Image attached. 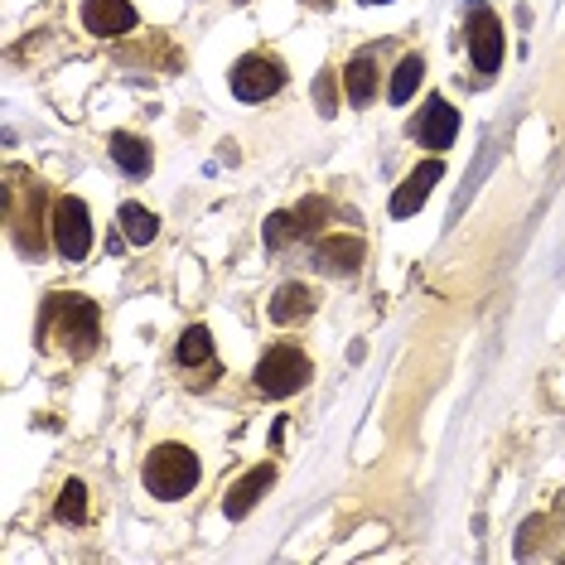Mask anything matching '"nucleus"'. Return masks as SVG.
<instances>
[{
  "label": "nucleus",
  "mask_w": 565,
  "mask_h": 565,
  "mask_svg": "<svg viewBox=\"0 0 565 565\" xmlns=\"http://www.w3.org/2000/svg\"><path fill=\"white\" fill-rule=\"evenodd\" d=\"M102 334V314L88 295H48L40 314V339H58L68 358H88Z\"/></svg>",
  "instance_id": "nucleus-1"
},
{
  "label": "nucleus",
  "mask_w": 565,
  "mask_h": 565,
  "mask_svg": "<svg viewBox=\"0 0 565 565\" xmlns=\"http://www.w3.org/2000/svg\"><path fill=\"white\" fill-rule=\"evenodd\" d=\"M5 223L10 237L24 256H40L44 252V184L30 175V169L10 165L5 169Z\"/></svg>",
  "instance_id": "nucleus-2"
},
{
  "label": "nucleus",
  "mask_w": 565,
  "mask_h": 565,
  "mask_svg": "<svg viewBox=\"0 0 565 565\" xmlns=\"http://www.w3.org/2000/svg\"><path fill=\"white\" fill-rule=\"evenodd\" d=\"M199 454H193L189 445H155L151 454H145L141 464V484L145 494L159 498V502H179L193 494V484H199Z\"/></svg>",
  "instance_id": "nucleus-3"
},
{
  "label": "nucleus",
  "mask_w": 565,
  "mask_h": 565,
  "mask_svg": "<svg viewBox=\"0 0 565 565\" xmlns=\"http://www.w3.org/2000/svg\"><path fill=\"white\" fill-rule=\"evenodd\" d=\"M314 377V363L304 358L300 348H290V343H276V348H266V358L256 363V391L272 401H286L295 397L304 383Z\"/></svg>",
  "instance_id": "nucleus-4"
},
{
  "label": "nucleus",
  "mask_w": 565,
  "mask_h": 565,
  "mask_svg": "<svg viewBox=\"0 0 565 565\" xmlns=\"http://www.w3.org/2000/svg\"><path fill=\"white\" fill-rule=\"evenodd\" d=\"M48 228H54V247H58L64 262H82V256L92 252V218H88V203H82L78 193L54 199V218H48Z\"/></svg>",
  "instance_id": "nucleus-5"
},
{
  "label": "nucleus",
  "mask_w": 565,
  "mask_h": 565,
  "mask_svg": "<svg viewBox=\"0 0 565 565\" xmlns=\"http://www.w3.org/2000/svg\"><path fill=\"white\" fill-rule=\"evenodd\" d=\"M286 88V68H280L276 54H247L232 68V97L237 102H266Z\"/></svg>",
  "instance_id": "nucleus-6"
},
{
  "label": "nucleus",
  "mask_w": 565,
  "mask_h": 565,
  "mask_svg": "<svg viewBox=\"0 0 565 565\" xmlns=\"http://www.w3.org/2000/svg\"><path fill=\"white\" fill-rule=\"evenodd\" d=\"M469 58L478 73L502 68V24L484 0H469Z\"/></svg>",
  "instance_id": "nucleus-7"
},
{
  "label": "nucleus",
  "mask_w": 565,
  "mask_h": 565,
  "mask_svg": "<svg viewBox=\"0 0 565 565\" xmlns=\"http://www.w3.org/2000/svg\"><path fill=\"white\" fill-rule=\"evenodd\" d=\"M411 136L430 145V151H445V145H454V136H459V112H454L445 97H430L421 107V117L411 121Z\"/></svg>",
  "instance_id": "nucleus-8"
},
{
  "label": "nucleus",
  "mask_w": 565,
  "mask_h": 565,
  "mask_svg": "<svg viewBox=\"0 0 565 565\" xmlns=\"http://www.w3.org/2000/svg\"><path fill=\"white\" fill-rule=\"evenodd\" d=\"M82 30L97 40H117V34L136 30V5L131 0H82Z\"/></svg>",
  "instance_id": "nucleus-9"
},
{
  "label": "nucleus",
  "mask_w": 565,
  "mask_h": 565,
  "mask_svg": "<svg viewBox=\"0 0 565 565\" xmlns=\"http://www.w3.org/2000/svg\"><path fill=\"white\" fill-rule=\"evenodd\" d=\"M445 179V165L440 159H425V165H416L407 184H401L397 193H391V218H411V213H421V203L430 199V189Z\"/></svg>",
  "instance_id": "nucleus-10"
},
{
  "label": "nucleus",
  "mask_w": 565,
  "mask_h": 565,
  "mask_svg": "<svg viewBox=\"0 0 565 565\" xmlns=\"http://www.w3.org/2000/svg\"><path fill=\"white\" fill-rule=\"evenodd\" d=\"M272 484H276V464H256V469H247V474L237 478V484L228 488L223 512H228L232 522H242V518H247V512L256 508V502L266 498V488H272Z\"/></svg>",
  "instance_id": "nucleus-11"
},
{
  "label": "nucleus",
  "mask_w": 565,
  "mask_h": 565,
  "mask_svg": "<svg viewBox=\"0 0 565 565\" xmlns=\"http://www.w3.org/2000/svg\"><path fill=\"white\" fill-rule=\"evenodd\" d=\"M314 266L324 276H339V280H348V276H358L363 272V242L358 237H324L314 247Z\"/></svg>",
  "instance_id": "nucleus-12"
},
{
  "label": "nucleus",
  "mask_w": 565,
  "mask_h": 565,
  "mask_svg": "<svg viewBox=\"0 0 565 565\" xmlns=\"http://www.w3.org/2000/svg\"><path fill=\"white\" fill-rule=\"evenodd\" d=\"M343 88H348L353 107H373V97H377V64H373V54H358L348 68H343Z\"/></svg>",
  "instance_id": "nucleus-13"
},
{
  "label": "nucleus",
  "mask_w": 565,
  "mask_h": 565,
  "mask_svg": "<svg viewBox=\"0 0 565 565\" xmlns=\"http://www.w3.org/2000/svg\"><path fill=\"white\" fill-rule=\"evenodd\" d=\"M117 223H121V237H126L131 247H151L155 232H159V218L145 203H121Z\"/></svg>",
  "instance_id": "nucleus-14"
},
{
  "label": "nucleus",
  "mask_w": 565,
  "mask_h": 565,
  "mask_svg": "<svg viewBox=\"0 0 565 565\" xmlns=\"http://www.w3.org/2000/svg\"><path fill=\"white\" fill-rule=\"evenodd\" d=\"M304 314H314V290L300 286V280L280 286L276 300H272V319H276V324H295V319H304Z\"/></svg>",
  "instance_id": "nucleus-15"
},
{
  "label": "nucleus",
  "mask_w": 565,
  "mask_h": 565,
  "mask_svg": "<svg viewBox=\"0 0 565 565\" xmlns=\"http://www.w3.org/2000/svg\"><path fill=\"white\" fill-rule=\"evenodd\" d=\"M107 151H112V159L126 169V175H145V169H151V145L141 136H131V131H112Z\"/></svg>",
  "instance_id": "nucleus-16"
},
{
  "label": "nucleus",
  "mask_w": 565,
  "mask_h": 565,
  "mask_svg": "<svg viewBox=\"0 0 565 565\" xmlns=\"http://www.w3.org/2000/svg\"><path fill=\"white\" fill-rule=\"evenodd\" d=\"M175 363L179 367H213V334L203 324L184 329L179 343H175Z\"/></svg>",
  "instance_id": "nucleus-17"
},
{
  "label": "nucleus",
  "mask_w": 565,
  "mask_h": 565,
  "mask_svg": "<svg viewBox=\"0 0 565 565\" xmlns=\"http://www.w3.org/2000/svg\"><path fill=\"white\" fill-rule=\"evenodd\" d=\"M421 78H425V58H421V54H407V58L397 64V73H391L387 97H391L397 107H401V102H411V92L421 88Z\"/></svg>",
  "instance_id": "nucleus-18"
},
{
  "label": "nucleus",
  "mask_w": 565,
  "mask_h": 565,
  "mask_svg": "<svg viewBox=\"0 0 565 565\" xmlns=\"http://www.w3.org/2000/svg\"><path fill=\"white\" fill-rule=\"evenodd\" d=\"M262 237H266V247L280 252V247H290L295 237H304V228H300V218L295 213H272L266 218V228H262Z\"/></svg>",
  "instance_id": "nucleus-19"
},
{
  "label": "nucleus",
  "mask_w": 565,
  "mask_h": 565,
  "mask_svg": "<svg viewBox=\"0 0 565 565\" xmlns=\"http://www.w3.org/2000/svg\"><path fill=\"white\" fill-rule=\"evenodd\" d=\"M54 518H58V522H82V518H88V488H82L78 478H68V484H64Z\"/></svg>",
  "instance_id": "nucleus-20"
},
{
  "label": "nucleus",
  "mask_w": 565,
  "mask_h": 565,
  "mask_svg": "<svg viewBox=\"0 0 565 565\" xmlns=\"http://www.w3.org/2000/svg\"><path fill=\"white\" fill-rule=\"evenodd\" d=\"M295 218H300L304 237H310V232H319V223L329 218V199H304L300 208H295Z\"/></svg>",
  "instance_id": "nucleus-21"
},
{
  "label": "nucleus",
  "mask_w": 565,
  "mask_h": 565,
  "mask_svg": "<svg viewBox=\"0 0 565 565\" xmlns=\"http://www.w3.org/2000/svg\"><path fill=\"white\" fill-rule=\"evenodd\" d=\"M314 97H319V112H324V117H334V112H339V97H334V73H319Z\"/></svg>",
  "instance_id": "nucleus-22"
},
{
  "label": "nucleus",
  "mask_w": 565,
  "mask_h": 565,
  "mask_svg": "<svg viewBox=\"0 0 565 565\" xmlns=\"http://www.w3.org/2000/svg\"><path fill=\"white\" fill-rule=\"evenodd\" d=\"M363 5H391V0H363Z\"/></svg>",
  "instance_id": "nucleus-23"
},
{
  "label": "nucleus",
  "mask_w": 565,
  "mask_h": 565,
  "mask_svg": "<svg viewBox=\"0 0 565 565\" xmlns=\"http://www.w3.org/2000/svg\"><path fill=\"white\" fill-rule=\"evenodd\" d=\"M310 5H329V0H310Z\"/></svg>",
  "instance_id": "nucleus-24"
},
{
  "label": "nucleus",
  "mask_w": 565,
  "mask_h": 565,
  "mask_svg": "<svg viewBox=\"0 0 565 565\" xmlns=\"http://www.w3.org/2000/svg\"><path fill=\"white\" fill-rule=\"evenodd\" d=\"M232 5H247V0H232Z\"/></svg>",
  "instance_id": "nucleus-25"
}]
</instances>
